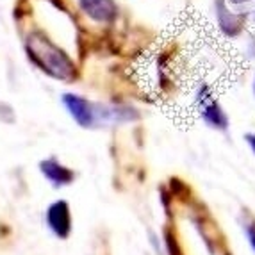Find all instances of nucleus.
Instances as JSON below:
<instances>
[{"label": "nucleus", "instance_id": "f257e3e1", "mask_svg": "<svg viewBox=\"0 0 255 255\" xmlns=\"http://www.w3.org/2000/svg\"><path fill=\"white\" fill-rule=\"evenodd\" d=\"M27 59L34 64L39 72L52 77L64 84H73L79 81L81 72L75 61L57 45L41 29H32L23 41Z\"/></svg>", "mask_w": 255, "mask_h": 255}, {"label": "nucleus", "instance_id": "f03ea898", "mask_svg": "<svg viewBox=\"0 0 255 255\" xmlns=\"http://www.w3.org/2000/svg\"><path fill=\"white\" fill-rule=\"evenodd\" d=\"M63 106L68 111V115L81 128H102L113 125L127 124L139 118L134 109L128 107L104 106V104L91 102L88 98L75 93L63 95Z\"/></svg>", "mask_w": 255, "mask_h": 255}, {"label": "nucleus", "instance_id": "7ed1b4c3", "mask_svg": "<svg viewBox=\"0 0 255 255\" xmlns=\"http://www.w3.org/2000/svg\"><path fill=\"white\" fill-rule=\"evenodd\" d=\"M196 104H198V109H200L202 120L209 127L216 128V130H227L229 128V116L223 111L221 104L214 98V95L211 93L209 86L198 88V91H196Z\"/></svg>", "mask_w": 255, "mask_h": 255}, {"label": "nucleus", "instance_id": "20e7f679", "mask_svg": "<svg viewBox=\"0 0 255 255\" xmlns=\"http://www.w3.org/2000/svg\"><path fill=\"white\" fill-rule=\"evenodd\" d=\"M47 225L52 230V234L59 239H68L72 234L73 221H72V211L66 200H55L54 204L48 205L47 209Z\"/></svg>", "mask_w": 255, "mask_h": 255}, {"label": "nucleus", "instance_id": "39448f33", "mask_svg": "<svg viewBox=\"0 0 255 255\" xmlns=\"http://www.w3.org/2000/svg\"><path fill=\"white\" fill-rule=\"evenodd\" d=\"M82 13L98 23H113L118 18V4L115 0H79Z\"/></svg>", "mask_w": 255, "mask_h": 255}, {"label": "nucleus", "instance_id": "423d86ee", "mask_svg": "<svg viewBox=\"0 0 255 255\" xmlns=\"http://www.w3.org/2000/svg\"><path fill=\"white\" fill-rule=\"evenodd\" d=\"M39 171L54 187H64L75 180V171L68 166H64L55 157H48L39 162Z\"/></svg>", "mask_w": 255, "mask_h": 255}, {"label": "nucleus", "instance_id": "0eeeda50", "mask_svg": "<svg viewBox=\"0 0 255 255\" xmlns=\"http://www.w3.org/2000/svg\"><path fill=\"white\" fill-rule=\"evenodd\" d=\"M229 7H236V14L239 18H250L252 23L255 25V0H225Z\"/></svg>", "mask_w": 255, "mask_h": 255}, {"label": "nucleus", "instance_id": "6e6552de", "mask_svg": "<svg viewBox=\"0 0 255 255\" xmlns=\"http://www.w3.org/2000/svg\"><path fill=\"white\" fill-rule=\"evenodd\" d=\"M241 229L247 236V241L250 245L252 252L255 254V214H252L248 209L241 211Z\"/></svg>", "mask_w": 255, "mask_h": 255}, {"label": "nucleus", "instance_id": "1a4fd4ad", "mask_svg": "<svg viewBox=\"0 0 255 255\" xmlns=\"http://www.w3.org/2000/svg\"><path fill=\"white\" fill-rule=\"evenodd\" d=\"M243 139H245V143H247V145H248V148H250V152L255 155V134H254V132H247V134H245V137H243Z\"/></svg>", "mask_w": 255, "mask_h": 255}, {"label": "nucleus", "instance_id": "9d476101", "mask_svg": "<svg viewBox=\"0 0 255 255\" xmlns=\"http://www.w3.org/2000/svg\"><path fill=\"white\" fill-rule=\"evenodd\" d=\"M93 255H111V254H109V250H107V248H100V250H98L97 254H93Z\"/></svg>", "mask_w": 255, "mask_h": 255}, {"label": "nucleus", "instance_id": "9b49d317", "mask_svg": "<svg viewBox=\"0 0 255 255\" xmlns=\"http://www.w3.org/2000/svg\"><path fill=\"white\" fill-rule=\"evenodd\" d=\"M254 95H255V77H254Z\"/></svg>", "mask_w": 255, "mask_h": 255}]
</instances>
